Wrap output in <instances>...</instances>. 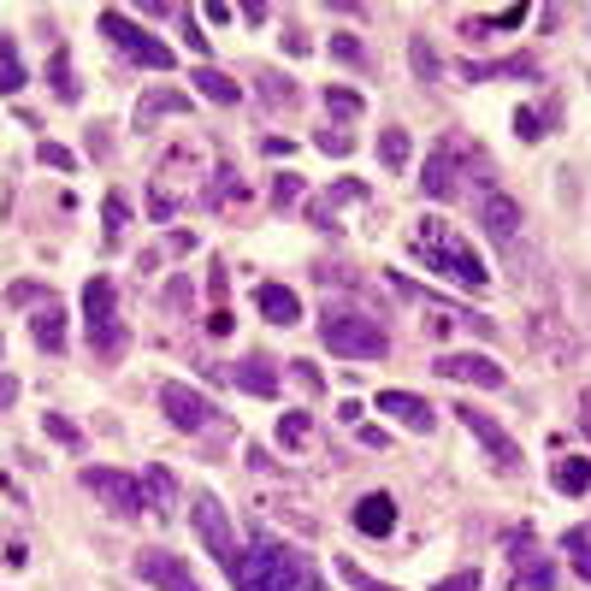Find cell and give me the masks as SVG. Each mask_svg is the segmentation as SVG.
Returning <instances> with one entry per match:
<instances>
[{
  "instance_id": "obj_40",
  "label": "cell",
  "mask_w": 591,
  "mask_h": 591,
  "mask_svg": "<svg viewBox=\"0 0 591 591\" xmlns=\"http://www.w3.org/2000/svg\"><path fill=\"white\" fill-rule=\"evenodd\" d=\"M432 591H480V568H456L450 580H438Z\"/></svg>"
},
{
  "instance_id": "obj_38",
  "label": "cell",
  "mask_w": 591,
  "mask_h": 591,
  "mask_svg": "<svg viewBox=\"0 0 591 591\" xmlns=\"http://www.w3.org/2000/svg\"><path fill=\"white\" fill-rule=\"evenodd\" d=\"M291 379H296L308 397H320V391H326V379H320V367H314V362H291Z\"/></svg>"
},
{
  "instance_id": "obj_36",
  "label": "cell",
  "mask_w": 591,
  "mask_h": 591,
  "mask_svg": "<svg viewBox=\"0 0 591 591\" xmlns=\"http://www.w3.org/2000/svg\"><path fill=\"white\" fill-rule=\"evenodd\" d=\"M314 142H320V154H331V161H343V154L355 149V137H350V131H338V125H326V131L314 137Z\"/></svg>"
},
{
  "instance_id": "obj_9",
  "label": "cell",
  "mask_w": 591,
  "mask_h": 591,
  "mask_svg": "<svg viewBox=\"0 0 591 591\" xmlns=\"http://www.w3.org/2000/svg\"><path fill=\"white\" fill-rule=\"evenodd\" d=\"M509 568H515V586L521 591H556V580H562V568L532 544V532H521V539L509 544Z\"/></svg>"
},
{
  "instance_id": "obj_44",
  "label": "cell",
  "mask_w": 591,
  "mask_h": 591,
  "mask_svg": "<svg viewBox=\"0 0 591 591\" xmlns=\"http://www.w3.org/2000/svg\"><path fill=\"white\" fill-rule=\"evenodd\" d=\"M296 196H302V178H296V172H284V178H279V190H272V201H279V208H291Z\"/></svg>"
},
{
  "instance_id": "obj_19",
  "label": "cell",
  "mask_w": 591,
  "mask_h": 591,
  "mask_svg": "<svg viewBox=\"0 0 591 591\" xmlns=\"http://www.w3.org/2000/svg\"><path fill=\"white\" fill-rule=\"evenodd\" d=\"M142 497H149L154 521H172V509H178V480H172L166 468H142Z\"/></svg>"
},
{
  "instance_id": "obj_29",
  "label": "cell",
  "mask_w": 591,
  "mask_h": 591,
  "mask_svg": "<svg viewBox=\"0 0 591 591\" xmlns=\"http://www.w3.org/2000/svg\"><path fill=\"white\" fill-rule=\"evenodd\" d=\"M24 90V60H19V42L0 36V95H19Z\"/></svg>"
},
{
  "instance_id": "obj_37",
  "label": "cell",
  "mask_w": 591,
  "mask_h": 591,
  "mask_svg": "<svg viewBox=\"0 0 591 591\" xmlns=\"http://www.w3.org/2000/svg\"><path fill=\"white\" fill-rule=\"evenodd\" d=\"M409 66H414V78H426V83L444 71V66H438V54H432L426 42H414V48H409Z\"/></svg>"
},
{
  "instance_id": "obj_3",
  "label": "cell",
  "mask_w": 591,
  "mask_h": 591,
  "mask_svg": "<svg viewBox=\"0 0 591 591\" xmlns=\"http://www.w3.org/2000/svg\"><path fill=\"white\" fill-rule=\"evenodd\" d=\"M320 343L331 355H343V362H379V355L391 350L385 326L362 308H326L320 314Z\"/></svg>"
},
{
  "instance_id": "obj_4",
  "label": "cell",
  "mask_w": 591,
  "mask_h": 591,
  "mask_svg": "<svg viewBox=\"0 0 591 591\" xmlns=\"http://www.w3.org/2000/svg\"><path fill=\"white\" fill-rule=\"evenodd\" d=\"M83 338H90L95 362H119L125 343H131V331L119 326V291H113V279H95L83 284Z\"/></svg>"
},
{
  "instance_id": "obj_25",
  "label": "cell",
  "mask_w": 591,
  "mask_h": 591,
  "mask_svg": "<svg viewBox=\"0 0 591 591\" xmlns=\"http://www.w3.org/2000/svg\"><path fill=\"white\" fill-rule=\"evenodd\" d=\"M421 190H426L432 201H450V196H456V154H450V149H438V154L426 161V184H421Z\"/></svg>"
},
{
  "instance_id": "obj_18",
  "label": "cell",
  "mask_w": 591,
  "mask_h": 591,
  "mask_svg": "<svg viewBox=\"0 0 591 591\" xmlns=\"http://www.w3.org/2000/svg\"><path fill=\"white\" fill-rule=\"evenodd\" d=\"M166 113H190V95H184V90H149V95L137 101L131 119H137V131L149 137V131H154V119H166Z\"/></svg>"
},
{
  "instance_id": "obj_6",
  "label": "cell",
  "mask_w": 591,
  "mask_h": 591,
  "mask_svg": "<svg viewBox=\"0 0 591 591\" xmlns=\"http://www.w3.org/2000/svg\"><path fill=\"white\" fill-rule=\"evenodd\" d=\"M83 492L101 497L119 521H137V515H149V497H142V480H131V473L119 468H83Z\"/></svg>"
},
{
  "instance_id": "obj_16",
  "label": "cell",
  "mask_w": 591,
  "mask_h": 591,
  "mask_svg": "<svg viewBox=\"0 0 591 591\" xmlns=\"http://www.w3.org/2000/svg\"><path fill=\"white\" fill-rule=\"evenodd\" d=\"M379 414H391V421H402L409 432H432V426H438V409H432L426 397H414V391H379Z\"/></svg>"
},
{
  "instance_id": "obj_46",
  "label": "cell",
  "mask_w": 591,
  "mask_h": 591,
  "mask_svg": "<svg viewBox=\"0 0 591 591\" xmlns=\"http://www.w3.org/2000/svg\"><path fill=\"white\" fill-rule=\"evenodd\" d=\"M12 302H42V284H12Z\"/></svg>"
},
{
  "instance_id": "obj_1",
  "label": "cell",
  "mask_w": 591,
  "mask_h": 591,
  "mask_svg": "<svg viewBox=\"0 0 591 591\" xmlns=\"http://www.w3.org/2000/svg\"><path fill=\"white\" fill-rule=\"evenodd\" d=\"M225 574L237 591H320L326 586V574L296 544H279L272 532H255L249 551H237V562Z\"/></svg>"
},
{
  "instance_id": "obj_20",
  "label": "cell",
  "mask_w": 591,
  "mask_h": 591,
  "mask_svg": "<svg viewBox=\"0 0 591 591\" xmlns=\"http://www.w3.org/2000/svg\"><path fill=\"white\" fill-rule=\"evenodd\" d=\"M255 308H261L272 326H296L302 320V296L284 291V284H261V291H255Z\"/></svg>"
},
{
  "instance_id": "obj_23",
  "label": "cell",
  "mask_w": 591,
  "mask_h": 591,
  "mask_svg": "<svg viewBox=\"0 0 591 591\" xmlns=\"http://www.w3.org/2000/svg\"><path fill=\"white\" fill-rule=\"evenodd\" d=\"M190 83L213 101V107H237V101H243L237 78H225V71H213V66H196V71H190Z\"/></svg>"
},
{
  "instance_id": "obj_27",
  "label": "cell",
  "mask_w": 591,
  "mask_h": 591,
  "mask_svg": "<svg viewBox=\"0 0 591 591\" xmlns=\"http://www.w3.org/2000/svg\"><path fill=\"white\" fill-rule=\"evenodd\" d=\"M562 556H568V568L580 574V580H591V521L568 527V539H562Z\"/></svg>"
},
{
  "instance_id": "obj_22",
  "label": "cell",
  "mask_w": 591,
  "mask_h": 591,
  "mask_svg": "<svg viewBox=\"0 0 591 591\" xmlns=\"http://www.w3.org/2000/svg\"><path fill=\"white\" fill-rule=\"evenodd\" d=\"M461 78L468 83H492V78H539V60H527V54H509V60H485V66H461Z\"/></svg>"
},
{
  "instance_id": "obj_17",
  "label": "cell",
  "mask_w": 591,
  "mask_h": 591,
  "mask_svg": "<svg viewBox=\"0 0 591 591\" xmlns=\"http://www.w3.org/2000/svg\"><path fill=\"white\" fill-rule=\"evenodd\" d=\"M355 532H367V539H391L397 532V497H385V492H367L362 503H355Z\"/></svg>"
},
{
  "instance_id": "obj_13",
  "label": "cell",
  "mask_w": 591,
  "mask_h": 591,
  "mask_svg": "<svg viewBox=\"0 0 591 591\" xmlns=\"http://www.w3.org/2000/svg\"><path fill=\"white\" fill-rule=\"evenodd\" d=\"M213 385H237V391H249V397H261L272 402L279 397V373H272V362H261V355H249V362H231V367H213Z\"/></svg>"
},
{
  "instance_id": "obj_5",
  "label": "cell",
  "mask_w": 591,
  "mask_h": 591,
  "mask_svg": "<svg viewBox=\"0 0 591 591\" xmlns=\"http://www.w3.org/2000/svg\"><path fill=\"white\" fill-rule=\"evenodd\" d=\"M101 36H107L113 48L125 54V60H137L142 71H172V66H178V54H172L166 42H154V36L131 19V12H119V7L101 12Z\"/></svg>"
},
{
  "instance_id": "obj_31",
  "label": "cell",
  "mask_w": 591,
  "mask_h": 591,
  "mask_svg": "<svg viewBox=\"0 0 591 591\" xmlns=\"http://www.w3.org/2000/svg\"><path fill=\"white\" fill-rule=\"evenodd\" d=\"M231 196H237V201H243V178H237V166H231V161H225V166H220V178H213V190H208V196H201V201H208V208H225V201H231Z\"/></svg>"
},
{
  "instance_id": "obj_24",
  "label": "cell",
  "mask_w": 591,
  "mask_h": 591,
  "mask_svg": "<svg viewBox=\"0 0 591 591\" xmlns=\"http://www.w3.org/2000/svg\"><path fill=\"white\" fill-rule=\"evenodd\" d=\"M551 485L562 497H586L591 492V461L586 456H562L556 468H551Z\"/></svg>"
},
{
  "instance_id": "obj_30",
  "label": "cell",
  "mask_w": 591,
  "mask_h": 591,
  "mask_svg": "<svg viewBox=\"0 0 591 591\" xmlns=\"http://www.w3.org/2000/svg\"><path fill=\"white\" fill-rule=\"evenodd\" d=\"M338 574H343V580H350L355 591H397L391 580H379V574H367V568H362V562H355V556H338Z\"/></svg>"
},
{
  "instance_id": "obj_8",
  "label": "cell",
  "mask_w": 591,
  "mask_h": 591,
  "mask_svg": "<svg viewBox=\"0 0 591 591\" xmlns=\"http://www.w3.org/2000/svg\"><path fill=\"white\" fill-rule=\"evenodd\" d=\"M456 421L473 432V438L485 444V456L497 461V473H521V444L509 438V432H503V421L497 414H485V409H473V402H461L456 409Z\"/></svg>"
},
{
  "instance_id": "obj_2",
  "label": "cell",
  "mask_w": 591,
  "mask_h": 591,
  "mask_svg": "<svg viewBox=\"0 0 591 591\" xmlns=\"http://www.w3.org/2000/svg\"><path fill=\"white\" fill-rule=\"evenodd\" d=\"M409 249L421 255V261H426L432 272H438V279H450V284H461V291H473V296H480L485 284H492V272H485L480 255H473V243L461 237V231H456L450 220H438V213H426V220L414 225Z\"/></svg>"
},
{
  "instance_id": "obj_43",
  "label": "cell",
  "mask_w": 591,
  "mask_h": 591,
  "mask_svg": "<svg viewBox=\"0 0 591 591\" xmlns=\"http://www.w3.org/2000/svg\"><path fill=\"white\" fill-rule=\"evenodd\" d=\"M485 24H492V31H521V24H527V7H509V12H492V19H485Z\"/></svg>"
},
{
  "instance_id": "obj_15",
  "label": "cell",
  "mask_w": 591,
  "mask_h": 591,
  "mask_svg": "<svg viewBox=\"0 0 591 591\" xmlns=\"http://www.w3.org/2000/svg\"><path fill=\"white\" fill-rule=\"evenodd\" d=\"M350 201H367V184L362 178H338L320 201H308V220L326 231V237H338V208H350Z\"/></svg>"
},
{
  "instance_id": "obj_21",
  "label": "cell",
  "mask_w": 591,
  "mask_h": 591,
  "mask_svg": "<svg viewBox=\"0 0 591 591\" xmlns=\"http://www.w3.org/2000/svg\"><path fill=\"white\" fill-rule=\"evenodd\" d=\"M31 338H36V350H48V355H60L66 350V308H60V302H42V314H36V320H31Z\"/></svg>"
},
{
  "instance_id": "obj_28",
  "label": "cell",
  "mask_w": 591,
  "mask_h": 591,
  "mask_svg": "<svg viewBox=\"0 0 591 591\" xmlns=\"http://www.w3.org/2000/svg\"><path fill=\"white\" fill-rule=\"evenodd\" d=\"M409 154H414V142H409V131H379V161H385V172H409Z\"/></svg>"
},
{
  "instance_id": "obj_26",
  "label": "cell",
  "mask_w": 591,
  "mask_h": 591,
  "mask_svg": "<svg viewBox=\"0 0 591 591\" xmlns=\"http://www.w3.org/2000/svg\"><path fill=\"white\" fill-rule=\"evenodd\" d=\"M314 438H320V432H314V414H302V409H291V414H284V421H279V444H284V450H314Z\"/></svg>"
},
{
  "instance_id": "obj_32",
  "label": "cell",
  "mask_w": 591,
  "mask_h": 591,
  "mask_svg": "<svg viewBox=\"0 0 591 591\" xmlns=\"http://www.w3.org/2000/svg\"><path fill=\"white\" fill-rule=\"evenodd\" d=\"M54 101H78V78H71V54L66 48H54Z\"/></svg>"
},
{
  "instance_id": "obj_34",
  "label": "cell",
  "mask_w": 591,
  "mask_h": 591,
  "mask_svg": "<svg viewBox=\"0 0 591 591\" xmlns=\"http://www.w3.org/2000/svg\"><path fill=\"white\" fill-rule=\"evenodd\" d=\"M42 432H48L54 444H66V450H83V432L66 421V414H42Z\"/></svg>"
},
{
  "instance_id": "obj_39",
  "label": "cell",
  "mask_w": 591,
  "mask_h": 591,
  "mask_svg": "<svg viewBox=\"0 0 591 591\" xmlns=\"http://www.w3.org/2000/svg\"><path fill=\"white\" fill-rule=\"evenodd\" d=\"M331 54H338V60H350V66H367L362 36H331Z\"/></svg>"
},
{
  "instance_id": "obj_33",
  "label": "cell",
  "mask_w": 591,
  "mask_h": 591,
  "mask_svg": "<svg viewBox=\"0 0 591 591\" xmlns=\"http://www.w3.org/2000/svg\"><path fill=\"white\" fill-rule=\"evenodd\" d=\"M125 220H131V208H125V196H107V231H101V237H107V249H119L125 243Z\"/></svg>"
},
{
  "instance_id": "obj_47",
  "label": "cell",
  "mask_w": 591,
  "mask_h": 591,
  "mask_svg": "<svg viewBox=\"0 0 591 591\" xmlns=\"http://www.w3.org/2000/svg\"><path fill=\"white\" fill-rule=\"evenodd\" d=\"M580 432L591 438V391H580Z\"/></svg>"
},
{
  "instance_id": "obj_41",
  "label": "cell",
  "mask_w": 591,
  "mask_h": 591,
  "mask_svg": "<svg viewBox=\"0 0 591 591\" xmlns=\"http://www.w3.org/2000/svg\"><path fill=\"white\" fill-rule=\"evenodd\" d=\"M539 131H544V119H539L532 107H521V113H515V137H521V142H539Z\"/></svg>"
},
{
  "instance_id": "obj_12",
  "label": "cell",
  "mask_w": 591,
  "mask_h": 591,
  "mask_svg": "<svg viewBox=\"0 0 591 591\" xmlns=\"http://www.w3.org/2000/svg\"><path fill=\"white\" fill-rule=\"evenodd\" d=\"M137 580H149L154 591H201V580L172 551H137Z\"/></svg>"
},
{
  "instance_id": "obj_11",
  "label": "cell",
  "mask_w": 591,
  "mask_h": 591,
  "mask_svg": "<svg viewBox=\"0 0 591 591\" xmlns=\"http://www.w3.org/2000/svg\"><path fill=\"white\" fill-rule=\"evenodd\" d=\"M161 409H166V421L178 426V432H208L213 421H220V409H213L201 391H190V385H166Z\"/></svg>"
},
{
  "instance_id": "obj_7",
  "label": "cell",
  "mask_w": 591,
  "mask_h": 591,
  "mask_svg": "<svg viewBox=\"0 0 591 591\" xmlns=\"http://www.w3.org/2000/svg\"><path fill=\"white\" fill-rule=\"evenodd\" d=\"M190 527L201 532V544H208L225 568L237 562V532H231V515H225V503L213 497V492H196L190 497Z\"/></svg>"
},
{
  "instance_id": "obj_42",
  "label": "cell",
  "mask_w": 591,
  "mask_h": 591,
  "mask_svg": "<svg viewBox=\"0 0 591 591\" xmlns=\"http://www.w3.org/2000/svg\"><path fill=\"white\" fill-rule=\"evenodd\" d=\"M36 161H42V166H54V172H71V149H60V142H42Z\"/></svg>"
},
{
  "instance_id": "obj_14",
  "label": "cell",
  "mask_w": 591,
  "mask_h": 591,
  "mask_svg": "<svg viewBox=\"0 0 591 591\" xmlns=\"http://www.w3.org/2000/svg\"><path fill=\"white\" fill-rule=\"evenodd\" d=\"M480 225L492 231V243H515V231H521V201L503 196V190H480Z\"/></svg>"
},
{
  "instance_id": "obj_45",
  "label": "cell",
  "mask_w": 591,
  "mask_h": 591,
  "mask_svg": "<svg viewBox=\"0 0 591 591\" xmlns=\"http://www.w3.org/2000/svg\"><path fill=\"white\" fill-rule=\"evenodd\" d=\"M12 402H19V373H0V414H7Z\"/></svg>"
},
{
  "instance_id": "obj_35",
  "label": "cell",
  "mask_w": 591,
  "mask_h": 591,
  "mask_svg": "<svg viewBox=\"0 0 591 591\" xmlns=\"http://www.w3.org/2000/svg\"><path fill=\"white\" fill-rule=\"evenodd\" d=\"M326 113L331 119H362V95L355 90H326Z\"/></svg>"
},
{
  "instance_id": "obj_10",
  "label": "cell",
  "mask_w": 591,
  "mask_h": 591,
  "mask_svg": "<svg viewBox=\"0 0 591 591\" xmlns=\"http://www.w3.org/2000/svg\"><path fill=\"white\" fill-rule=\"evenodd\" d=\"M432 373H438V379H456V385H480V391H503V385H509V373H503L497 362H492V355H438V367H432Z\"/></svg>"
}]
</instances>
